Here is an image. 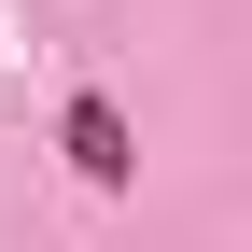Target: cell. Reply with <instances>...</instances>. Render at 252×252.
Masks as SVG:
<instances>
[{
    "instance_id": "6da1fadb",
    "label": "cell",
    "mask_w": 252,
    "mask_h": 252,
    "mask_svg": "<svg viewBox=\"0 0 252 252\" xmlns=\"http://www.w3.org/2000/svg\"><path fill=\"white\" fill-rule=\"evenodd\" d=\"M70 168L98 182V196H112V182H140V154H126V112H112V98H70Z\"/></svg>"
}]
</instances>
